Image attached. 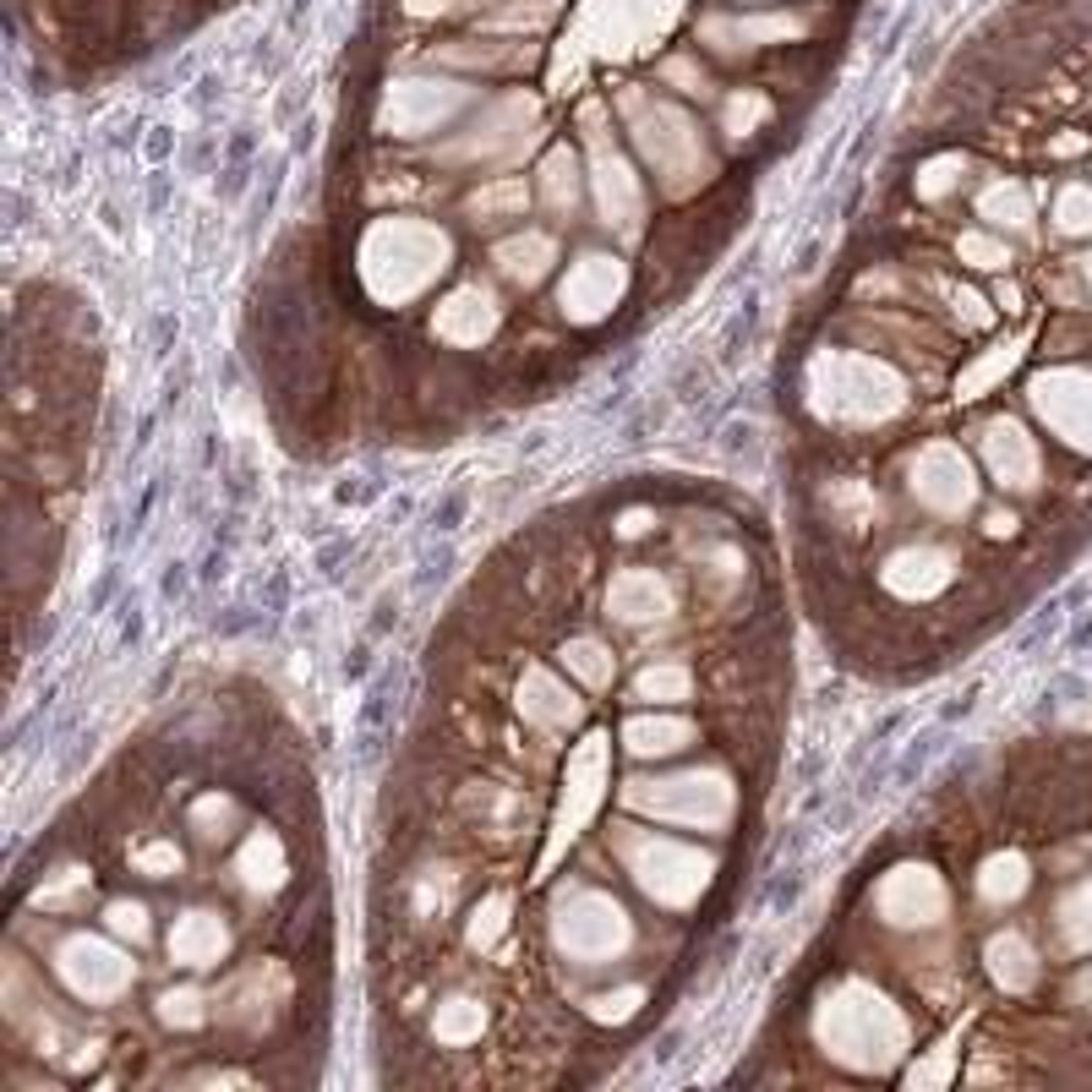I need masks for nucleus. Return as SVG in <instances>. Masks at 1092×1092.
<instances>
[{
  "label": "nucleus",
  "mask_w": 1092,
  "mask_h": 1092,
  "mask_svg": "<svg viewBox=\"0 0 1092 1092\" xmlns=\"http://www.w3.org/2000/svg\"><path fill=\"white\" fill-rule=\"evenodd\" d=\"M781 524L623 476L437 617L366 869L383 1082L579 1087L672 1016L754 874L792 716Z\"/></svg>",
  "instance_id": "f257e3e1"
},
{
  "label": "nucleus",
  "mask_w": 1092,
  "mask_h": 1092,
  "mask_svg": "<svg viewBox=\"0 0 1092 1092\" xmlns=\"http://www.w3.org/2000/svg\"><path fill=\"white\" fill-rule=\"evenodd\" d=\"M317 770L263 683L153 710L6 896V1087H290L334 1027Z\"/></svg>",
  "instance_id": "f03ea898"
},
{
  "label": "nucleus",
  "mask_w": 1092,
  "mask_h": 1092,
  "mask_svg": "<svg viewBox=\"0 0 1092 1092\" xmlns=\"http://www.w3.org/2000/svg\"><path fill=\"white\" fill-rule=\"evenodd\" d=\"M749 1082H1092V737L956 765L847 874Z\"/></svg>",
  "instance_id": "7ed1b4c3"
}]
</instances>
